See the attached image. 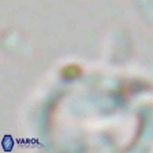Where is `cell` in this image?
Listing matches in <instances>:
<instances>
[{
  "instance_id": "obj_1",
  "label": "cell",
  "mask_w": 153,
  "mask_h": 153,
  "mask_svg": "<svg viewBox=\"0 0 153 153\" xmlns=\"http://www.w3.org/2000/svg\"><path fill=\"white\" fill-rule=\"evenodd\" d=\"M60 75L63 76L64 79H68V81L78 79V78L82 75V67L75 63L67 64V66H64L60 70Z\"/></svg>"
}]
</instances>
